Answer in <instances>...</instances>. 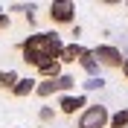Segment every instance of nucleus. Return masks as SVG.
Returning a JSON list of instances; mask_svg holds the SVG:
<instances>
[{
	"mask_svg": "<svg viewBox=\"0 0 128 128\" xmlns=\"http://www.w3.org/2000/svg\"><path fill=\"white\" fill-rule=\"evenodd\" d=\"M61 50H64V41L58 32H35L26 41H20V56L35 70L41 64L52 61V58H61Z\"/></svg>",
	"mask_w": 128,
	"mask_h": 128,
	"instance_id": "obj_1",
	"label": "nucleus"
},
{
	"mask_svg": "<svg viewBox=\"0 0 128 128\" xmlns=\"http://www.w3.org/2000/svg\"><path fill=\"white\" fill-rule=\"evenodd\" d=\"M108 122H111V111L105 105H88L79 114L76 128H108Z\"/></svg>",
	"mask_w": 128,
	"mask_h": 128,
	"instance_id": "obj_2",
	"label": "nucleus"
},
{
	"mask_svg": "<svg viewBox=\"0 0 128 128\" xmlns=\"http://www.w3.org/2000/svg\"><path fill=\"white\" fill-rule=\"evenodd\" d=\"M93 58L99 61V67H108V70H122V64H125L122 50L114 47V44H99L93 50Z\"/></svg>",
	"mask_w": 128,
	"mask_h": 128,
	"instance_id": "obj_3",
	"label": "nucleus"
},
{
	"mask_svg": "<svg viewBox=\"0 0 128 128\" xmlns=\"http://www.w3.org/2000/svg\"><path fill=\"white\" fill-rule=\"evenodd\" d=\"M47 18L52 24H61V26L73 24L76 20V3L73 0H52L50 9H47Z\"/></svg>",
	"mask_w": 128,
	"mask_h": 128,
	"instance_id": "obj_4",
	"label": "nucleus"
},
{
	"mask_svg": "<svg viewBox=\"0 0 128 128\" xmlns=\"http://www.w3.org/2000/svg\"><path fill=\"white\" fill-rule=\"evenodd\" d=\"M88 108V96H73V93H64L61 99H58V111L67 114V116H73V114H82Z\"/></svg>",
	"mask_w": 128,
	"mask_h": 128,
	"instance_id": "obj_5",
	"label": "nucleus"
},
{
	"mask_svg": "<svg viewBox=\"0 0 128 128\" xmlns=\"http://www.w3.org/2000/svg\"><path fill=\"white\" fill-rule=\"evenodd\" d=\"M84 52H88V47H82V44H64L58 61L61 64H79L82 58H84Z\"/></svg>",
	"mask_w": 128,
	"mask_h": 128,
	"instance_id": "obj_6",
	"label": "nucleus"
},
{
	"mask_svg": "<svg viewBox=\"0 0 128 128\" xmlns=\"http://www.w3.org/2000/svg\"><path fill=\"white\" fill-rule=\"evenodd\" d=\"M79 67L88 73V79H99V70H102V67H99V61L93 58V50H88V52H84V58L79 61Z\"/></svg>",
	"mask_w": 128,
	"mask_h": 128,
	"instance_id": "obj_7",
	"label": "nucleus"
},
{
	"mask_svg": "<svg viewBox=\"0 0 128 128\" xmlns=\"http://www.w3.org/2000/svg\"><path fill=\"white\" fill-rule=\"evenodd\" d=\"M38 76H44V79H58V76H61V61L52 58V61L41 64V67H38Z\"/></svg>",
	"mask_w": 128,
	"mask_h": 128,
	"instance_id": "obj_8",
	"label": "nucleus"
},
{
	"mask_svg": "<svg viewBox=\"0 0 128 128\" xmlns=\"http://www.w3.org/2000/svg\"><path fill=\"white\" fill-rule=\"evenodd\" d=\"M35 88H38V82H35V79H20V82L15 84V90H12V93H15L18 99H26L29 93H35Z\"/></svg>",
	"mask_w": 128,
	"mask_h": 128,
	"instance_id": "obj_9",
	"label": "nucleus"
},
{
	"mask_svg": "<svg viewBox=\"0 0 128 128\" xmlns=\"http://www.w3.org/2000/svg\"><path fill=\"white\" fill-rule=\"evenodd\" d=\"M52 93H58V84H56V79H44V82H38V88H35V96L47 99V96H52Z\"/></svg>",
	"mask_w": 128,
	"mask_h": 128,
	"instance_id": "obj_10",
	"label": "nucleus"
},
{
	"mask_svg": "<svg viewBox=\"0 0 128 128\" xmlns=\"http://www.w3.org/2000/svg\"><path fill=\"white\" fill-rule=\"evenodd\" d=\"M108 128H128V105H125V108H120L116 114H111Z\"/></svg>",
	"mask_w": 128,
	"mask_h": 128,
	"instance_id": "obj_11",
	"label": "nucleus"
},
{
	"mask_svg": "<svg viewBox=\"0 0 128 128\" xmlns=\"http://www.w3.org/2000/svg\"><path fill=\"white\" fill-rule=\"evenodd\" d=\"M18 82H20V76H18L15 70H3V73H0V88H3V90H15Z\"/></svg>",
	"mask_w": 128,
	"mask_h": 128,
	"instance_id": "obj_12",
	"label": "nucleus"
},
{
	"mask_svg": "<svg viewBox=\"0 0 128 128\" xmlns=\"http://www.w3.org/2000/svg\"><path fill=\"white\" fill-rule=\"evenodd\" d=\"M56 84H58V93H70L73 88H76V79H73V76H67V73H61V76H58L56 79Z\"/></svg>",
	"mask_w": 128,
	"mask_h": 128,
	"instance_id": "obj_13",
	"label": "nucleus"
},
{
	"mask_svg": "<svg viewBox=\"0 0 128 128\" xmlns=\"http://www.w3.org/2000/svg\"><path fill=\"white\" fill-rule=\"evenodd\" d=\"M38 116H41V122H44V125H50V122H56V108H50V105H44Z\"/></svg>",
	"mask_w": 128,
	"mask_h": 128,
	"instance_id": "obj_14",
	"label": "nucleus"
},
{
	"mask_svg": "<svg viewBox=\"0 0 128 128\" xmlns=\"http://www.w3.org/2000/svg\"><path fill=\"white\" fill-rule=\"evenodd\" d=\"M105 88V79L99 76V79H88L84 82V90H102Z\"/></svg>",
	"mask_w": 128,
	"mask_h": 128,
	"instance_id": "obj_15",
	"label": "nucleus"
},
{
	"mask_svg": "<svg viewBox=\"0 0 128 128\" xmlns=\"http://www.w3.org/2000/svg\"><path fill=\"white\" fill-rule=\"evenodd\" d=\"M9 24H12V20H9V15H6V12H0V32H6Z\"/></svg>",
	"mask_w": 128,
	"mask_h": 128,
	"instance_id": "obj_16",
	"label": "nucleus"
},
{
	"mask_svg": "<svg viewBox=\"0 0 128 128\" xmlns=\"http://www.w3.org/2000/svg\"><path fill=\"white\" fill-rule=\"evenodd\" d=\"M122 76L128 79V56H125V64H122Z\"/></svg>",
	"mask_w": 128,
	"mask_h": 128,
	"instance_id": "obj_17",
	"label": "nucleus"
},
{
	"mask_svg": "<svg viewBox=\"0 0 128 128\" xmlns=\"http://www.w3.org/2000/svg\"><path fill=\"white\" fill-rule=\"evenodd\" d=\"M0 12H3V6H0Z\"/></svg>",
	"mask_w": 128,
	"mask_h": 128,
	"instance_id": "obj_18",
	"label": "nucleus"
},
{
	"mask_svg": "<svg viewBox=\"0 0 128 128\" xmlns=\"http://www.w3.org/2000/svg\"><path fill=\"white\" fill-rule=\"evenodd\" d=\"M125 9H128V3H125Z\"/></svg>",
	"mask_w": 128,
	"mask_h": 128,
	"instance_id": "obj_19",
	"label": "nucleus"
}]
</instances>
